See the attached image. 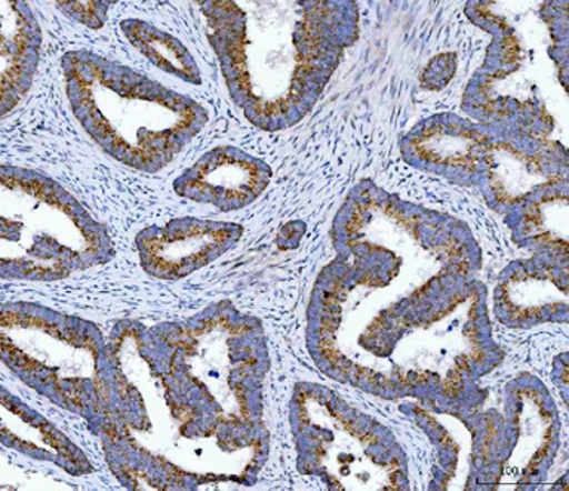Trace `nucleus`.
Returning <instances> with one entry per match:
<instances>
[{
  "label": "nucleus",
  "instance_id": "obj_11",
  "mask_svg": "<svg viewBox=\"0 0 569 491\" xmlns=\"http://www.w3.org/2000/svg\"><path fill=\"white\" fill-rule=\"evenodd\" d=\"M501 307L509 322H530L567 308V287L546 270H521L501 287Z\"/></svg>",
  "mask_w": 569,
  "mask_h": 491
},
{
  "label": "nucleus",
  "instance_id": "obj_9",
  "mask_svg": "<svg viewBox=\"0 0 569 491\" xmlns=\"http://www.w3.org/2000/svg\"><path fill=\"white\" fill-rule=\"evenodd\" d=\"M41 27L27 2H0V80L2 114L22 103L40 62Z\"/></svg>",
  "mask_w": 569,
  "mask_h": 491
},
{
  "label": "nucleus",
  "instance_id": "obj_1",
  "mask_svg": "<svg viewBox=\"0 0 569 491\" xmlns=\"http://www.w3.org/2000/svg\"><path fill=\"white\" fill-rule=\"evenodd\" d=\"M207 33L231 97L276 131L311 110L358 37L349 2H203Z\"/></svg>",
  "mask_w": 569,
  "mask_h": 491
},
{
  "label": "nucleus",
  "instance_id": "obj_13",
  "mask_svg": "<svg viewBox=\"0 0 569 491\" xmlns=\"http://www.w3.org/2000/svg\"><path fill=\"white\" fill-rule=\"evenodd\" d=\"M19 401H7V395L3 394V407L10 410V419L16 422L22 423L24 430L28 431L27 437H12L16 447L22 448L24 452L30 454H44L46 458L59 462L62 468L70 470L73 473H83L90 470V462L87 461L86 455L79 451L64 434L59 433L54 427H51L46 420L41 419L37 413L30 412L27 407L17 403ZM9 440V438H6Z\"/></svg>",
  "mask_w": 569,
  "mask_h": 491
},
{
  "label": "nucleus",
  "instance_id": "obj_7",
  "mask_svg": "<svg viewBox=\"0 0 569 491\" xmlns=\"http://www.w3.org/2000/svg\"><path fill=\"white\" fill-rule=\"evenodd\" d=\"M242 228L233 223L174 219L149 227L137 237L140 264L149 275L179 280L220 258L240 240Z\"/></svg>",
  "mask_w": 569,
  "mask_h": 491
},
{
  "label": "nucleus",
  "instance_id": "obj_3",
  "mask_svg": "<svg viewBox=\"0 0 569 491\" xmlns=\"http://www.w3.org/2000/svg\"><path fill=\"white\" fill-rule=\"evenodd\" d=\"M0 202L2 279L54 282L114 254L103 224L43 174L3 168Z\"/></svg>",
  "mask_w": 569,
  "mask_h": 491
},
{
  "label": "nucleus",
  "instance_id": "obj_12",
  "mask_svg": "<svg viewBox=\"0 0 569 491\" xmlns=\"http://www.w3.org/2000/svg\"><path fill=\"white\" fill-rule=\"evenodd\" d=\"M487 139L459 126H431L413 139V152L430 163L449 168H473L485 158Z\"/></svg>",
  "mask_w": 569,
  "mask_h": 491
},
{
  "label": "nucleus",
  "instance_id": "obj_10",
  "mask_svg": "<svg viewBox=\"0 0 569 491\" xmlns=\"http://www.w3.org/2000/svg\"><path fill=\"white\" fill-rule=\"evenodd\" d=\"M483 161L501 203H516L542 186L560 182L539 157L526 156L509 143H488Z\"/></svg>",
  "mask_w": 569,
  "mask_h": 491
},
{
  "label": "nucleus",
  "instance_id": "obj_15",
  "mask_svg": "<svg viewBox=\"0 0 569 491\" xmlns=\"http://www.w3.org/2000/svg\"><path fill=\"white\" fill-rule=\"evenodd\" d=\"M522 230L537 243L568 251V198L553 194L527 209Z\"/></svg>",
  "mask_w": 569,
  "mask_h": 491
},
{
  "label": "nucleus",
  "instance_id": "obj_2",
  "mask_svg": "<svg viewBox=\"0 0 569 491\" xmlns=\"http://www.w3.org/2000/svg\"><path fill=\"white\" fill-rule=\"evenodd\" d=\"M62 72L77 121L133 170H163L209 119L191 97L86 49L66 52Z\"/></svg>",
  "mask_w": 569,
  "mask_h": 491
},
{
  "label": "nucleus",
  "instance_id": "obj_4",
  "mask_svg": "<svg viewBox=\"0 0 569 491\" xmlns=\"http://www.w3.org/2000/svg\"><path fill=\"white\" fill-rule=\"evenodd\" d=\"M2 358L31 388L79 412L110 402V347L83 319L37 304L3 307Z\"/></svg>",
  "mask_w": 569,
  "mask_h": 491
},
{
  "label": "nucleus",
  "instance_id": "obj_16",
  "mask_svg": "<svg viewBox=\"0 0 569 491\" xmlns=\"http://www.w3.org/2000/svg\"><path fill=\"white\" fill-rule=\"evenodd\" d=\"M59 7L72 17L76 22L88 28H103L107 23L108 10L114 6L112 2H59Z\"/></svg>",
  "mask_w": 569,
  "mask_h": 491
},
{
  "label": "nucleus",
  "instance_id": "obj_6",
  "mask_svg": "<svg viewBox=\"0 0 569 491\" xmlns=\"http://www.w3.org/2000/svg\"><path fill=\"white\" fill-rule=\"evenodd\" d=\"M303 430L312 443H316L315 455L318 465L328 473L330 482H336L339 489H367L363 473L357 468L367 470L375 482L376 489H385L376 473L385 477L389 483L395 482L396 470L391 464H385L382 459L370 452L371 437L360 428L353 427L343 413L329 401L328 392L316 389H303L298 399ZM395 487V485H392Z\"/></svg>",
  "mask_w": 569,
  "mask_h": 491
},
{
  "label": "nucleus",
  "instance_id": "obj_8",
  "mask_svg": "<svg viewBox=\"0 0 569 491\" xmlns=\"http://www.w3.org/2000/svg\"><path fill=\"white\" fill-rule=\"evenodd\" d=\"M272 170L233 147L206 153L174 182L181 198L209 203L223 212L249 206L266 191Z\"/></svg>",
  "mask_w": 569,
  "mask_h": 491
},
{
  "label": "nucleus",
  "instance_id": "obj_14",
  "mask_svg": "<svg viewBox=\"0 0 569 491\" xmlns=\"http://www.w3.org/2000/svg\"><path fill=\"white\" fill-rule=\"evenodd\" d=\"M122 33L153 66L189 83H200L194 56L181 41L160 28L139 19L121 22Z\"/></svg>",
  "mask_w": 569,
  "mask_h": 491
},
{
  "label": "nucleus",
  "instance_id": "obj_5",
  "mask_svg": "<svg viewBox=\"0 0 569 491\" xmlns=\"http://www.w3.org/2000/svg\"><path fill=\"white\" fill-rule=\"evenodd\" d=\"M150 334L161 349L168 384L202 392L219 409L221 423L246 427L249 391L261 374L258 325L217 311Z\"/></svg>",
  "mask_w": 569,
  "mask_h": 491
}]
</instances>
